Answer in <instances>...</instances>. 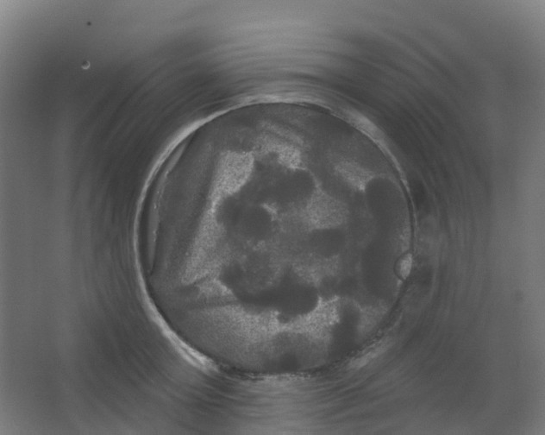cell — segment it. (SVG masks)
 I'll return each mask as SVG.
<instances>
[{
    "mask_svg": "<svg viewBox=\"0 0 545 435\" xmlns=\"http://www.w3.org/2000/svg\"><path fill=\"white\" fill-rule=\"evenodd\" d=\"M412 257L411 256H407L406 257L403 261L401 262V266H399V272H401V276H403L404 278L407 277L410 274V271L412 270Z\"/></svg>",
    "mask_w": 545,
    "mask_h": 435,
    "instance_id": "obj_3",
    "label": "cell"
},
{
    "mask_svg": "<svg viewBox=\"0 0 545 435\" xmlns=\"http://www.w3.org/2000/svg\"><path fill=\"white\" fill-rule=\"evenodd\" d=\"M385 345H378L377 347L370 350L369 352L364 354V356L358 357L357 359L355 360L354 362H352V367L355 369H360L364 366H366L367 364H369L370 361H372L373 359H375V357H378L379 355H381L384 351H385Z\"/></svg>",
    "mask_w": 545,
    "mask_h": 435,
    "instance_id": "obj_2",
    "label": "cell"
},
{
    "mask_svg": "<svg viewBox=\"0 0 545 435\" xmlns=\"http://www.w3.org/2000/svg\"><path fill=\"white\" fill-rule=\"evenodd\" d=\"M306 221L317 231L334 230L346 223L349 211L340 200L321 191H315L306 205Z\"/></svg>",
    "mask_w": 545,
    "mask_h": 435,
    "instance_id": "obj_1",
    "label": "cell"
}]
</instances>
